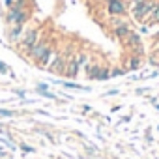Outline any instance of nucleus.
I'll list each match as a JSON object with an SVG mask.
<instances>
[{
	"mask_svg": "<svg viewBox=\"0 0 159 159\" xmlns=\"http://www.w3.org/2000/svg\"><path fill=\"white\" fill-rule=\"evenodd\" d=\"M153 8H155V2H153V0H140V2L133 4L131 13H133V17H135L139 23H144V21L150 17V13L153 11Z\"/></svg>",
	"mask_w": 159,
	"mask_h": 159,
	"instance_id": "1",
	"label": "nucleus"
},
{
	"mask_svg": "<svg viewBox=\"0 0 159 159\" xmlns=\"http://www.w3.org/2000/svg\"><path fill=\"white\" fill-rule=\"evenodd\" d=\"M39 41V32L36 30V28H32V30H26L25 34H23V38H21V49L23 51H30L36 43Z\"/></svg>",
	"mask_w": 159,
	"mask_h": 159,
	"instance_id": "2",
	"label": "nucleus"
},
{
	"mask_svg": "<svg viewBox=\"0 0 159 159\" xmlns=\"http://www.w3.org/2000/svg\"><path fill=\"white\" fill-rule=\"evenodd\" d=\"M6 21H8L10 25H25V21H26V11H25V10H15V8H10Z\"/></svg>",
	"mask_w": 159,
	"mask_h": 159,
	"instance_id": "3",
	"label": "nucleus"
},
{
	"mask_svg": "<svg viewBox=\"0 0 159 159\" xmlns=\"http://www.w3.org/2000/svg\"><path fill=\"white\" fill-rule=\"evenodd\" d=\"M107 11L111 15H118L122 17L125 13V4H124V0H111V2H107Z\"/></svg>",
	"mask_w": 159,
	"mask_h": 159,
	"instance_id": "4",
	"label": "nucleus"
},
{
	"mask_svg": "<svg viewBox=\"0 0 159 159\" xmlns=\"http://www.w3.org/2000/svg\"><path fill=\"white\" fill-rule=\"evenodd\" d=\"M79 69H81V66H79V62H77V58L73 56L69 62H67V66H66V71H64V75L66 77H69V79H75L77 75H79Z\"/></svg>",
	"mask_w": 159,
	"mask_h": 159,
	"instance_id": "5",
	"label": "nucleus"
},
{
	"mask_svg": "<svg viewBox=\"0 0 159 159\" xmlns=\"http://www.w3.org/2000/svg\"><path fill=\"white\" fill-rule=\"evenodd\" d=\"M101 67H103V66H99V64H92V66H90V64H86V75H88L90 79H94V81H98Z\"/></svg>",
	"mask_w": 159,
	"mask_h": 159,
	"instance_id": "6",
	"label": "nucleus"
},
{
	"mask_svg": "<svg viewBox=\"0 0 159 159\" xmlns=\"http://www.w3.org/2000/svg\"><path fill=\"white\" fill-rule=\"evenodd\" d=\"M112 30H114L116 38H120V39H124V38L131 32V28H129V25H127V23H124V25H120V26H114Z\"/></svg>",
	"mask_w": 159,
	"mask_h": 159,
	"instance_id": "7",
	"label": "nucleus"
},
{
	"mask_svg": "<svg viewBox=\"0 0 159 159\" xmlns=\"http://www.w3.org/2000/svg\"><path fill=\"white\" fill-rule=\"evenodd\" d=\"M23 25H13V28L10 30V39L11 41H21V38H23Z\"/></svg>",
	"mask_w": 159,
	"mask_h": 159,
	"instance_id": "8",
	"label": "nucleus"
},
{
	"mask_svg": "<svg viewBox=\"0 0 159 159\" xmlns=\"http://www.w3.org/2000/svg\"><path fill=\"white\" fill-rule=\"evenodd\" d=\"M127 69H129V71H137V69H140V56H137V54H133V56L129 58V64H127Z\"/></svg>",
	"mask_w": 159,
	"mask_h": 159,
	"instance_id": "9",
	"label": "nucleus"
},
{
	"mask_svg": "<svg viewBox=\"0 0 159 159\" xmlns=\"http://www.w3.org/2000/svg\"><path fill=\"white\" fill-rule=\"evenodd\" d=\"M64 88H71V90H81V92H88L90 88L88 86H83V84H77V83H60Z\"/></svg>",
	"mask_w": 159,
	"mask_h": 159,
	"instance_id": "10",
	"label": "nucleus"
},
{
	"mask_svg": "<svg viewBox=\"0 0 159 159\" xmlns=\"http://www.w3.org/2000/svg\"><path fill=\"white\" fill-rule=\"evenodd\" d=\"M111 79V71L107 69V67H101V71H99V77H98V81H109Z\"/></svg>",
	"mask_w": 159,
	"mask_h": 159,
	"instance_id": "11",
	"label": "nucleus"
},
{
	"mask_svg": "<svg viewBox=\"0 0 159 159\" xmlns=\"http://www.w3.org/2000/svg\"><path fill=\"white\" fill-rule=\"evenodd\" d=\"M150 19H152V23H159V2H155V8L150 13Z\"/></svg>",
	"mask_w": 159,
	"mask_h": 159,
	"instance_id": "12",
	"label": "nucleus"
},
{
	"mask_svg": "<svg viewBox=\"0 0 159 159\" xmlns=\"http://www.w3.org/2000/svg\"><path fill=\"white\" fill-rule=\"evenodd\" d=\"M15 116V111H8V109H0V118H11Z\"/></svg>",
	"mask_w": 159,
	"mask_h": 159,
	"instance_id": "13",
	"label": "nucleus"
},
{
	"mask_svg": "<svg viewBox=\"0 0 159 159\" xmlns=\"http://www.w3.org/2000/svg\"><path fill=\"white\" fill-rule=\"evenodd\" d=\"M127 69H124V67H114L112 71H111V77H120V75H124Z\"/></svg>",
	"mask_w": 159,
	"mask_h": 159,
	"instance_id": "14",
	"label": "nucleus"
},
{
	"mask_svg": "<svg viewBox=\"0 0 159 159\" xmlns=\"http://www.w3.org/2000/svg\"><path fill=\"white\" fill-rule=\"evenodd\" d=\"M39 96H43V98H49V99H56V96H54V94H51L49 90H45V92H39Z\"/></svg>",
	"mask_w": 159,
	"mask_h": 159,
	"instance_id": "15",
	"label": "nucleus"
},
{
	"mask_svg": "<svg viewBox=\"0 0 159 159\" xmlns=\"http://www.w3.org/2000/svg\"><path fill=\"white\" fill-rule=\"evenodd\" d=\"M21 150H23V152H26V153H34V148H32V146H28V144H21Z\"/></svg>",
	"mask_w": 159,
	"mask_h": 159,
	"instance_id": "16",
	"label": "nucleus"
},
{
	"mask_svg": "<svg viewBox=\"0 0 159 159\" xmlns=\"http://www.w3.org/2000/svg\"><path fill=\"white\" fill-rule=\"evenodd\" d=\"M0 73H8V66L4 62H0Z\"/></svg>",
	"mask_w": 159,
	"mask_h": 159,
	"instance_id": "17",
	"label": "nucleus"
},
{
	"mask_svg": "<svg viewBox=\"0 0 159 159\" xmlns=\"http://www.w3.org/2000/svg\"><path fill=\"white\" fill-rule=\"evenodd\" d=\"M116 94H120V90H116V88H112V90L107 92V96H116Z\"/></svg>",
	"mask_w": 159,
	"mask_h": 159,
	"instance_id": "18",
	"label": "nucleus"
},
{
	"mask_svg": "<svg viewBox=\"0 0 159 159\" xmlns=\"http://www.w3.org/2000/svg\"><path fill=\"white\" fill-rule=\"evenodd\" d=\"M15 94H17L19 98H25V90H15Z\"/></svg>",
	"mask_w": 159,
	"mask_h": 159,
	"instance_id": "19",
	"label": "nucleus"
},
{
	"mask_svg": "<svg viewBox=\"0 0 159 159\" xmlns=\"http://www.w3.org/2000/svg\"><path fill=\"white\" fill-rule=\"evenodd\" d=\"M129 120H131V116H129V114H127V116H124V118H122V120H120V122H129Z\"/></svg>",
	"mask_w": 159,
	"mask_h": 159,
	"instance_id": "20",
	"label": "nucleus"
},
{
	"mask_svg": "<svg viewBox=\"0 0 159 159\" xmlns=\"http://www.w3.org/2000/svg\"><path fill=\"white\" fill-rule=\"evenodd\" d=\"M6 6H8V8H11V6H13V0H6Z\"/></svg>",
	"mask_w": 159,
	"mask_h": 159,
	"instance_id": "21",
	"label": "nucleus"
},
{
	"mask_svg": "<svg viewBox=\"0 0 159 159\" xmlns=\"http://www.w3.org/2000/svg\"><path fill=\"white\" fill-rule=\"evenodd\" d=\"M137 2H140V0H131V6H133V4H137Z\"/></svg>",
	"mask_w": 159,
	"mask_h": 159,
	"instance_id": "22",
	"label": "nucleus"
},
{
	"mask_svg": "<svg viewBox=\"0 0 159 159\" xmlns=\"http://www.w3.org/2000/svg\"><path fill=\"white\" fill-rule=\"evenodd\" d=\"M155 109H157V111H159V103H155Z\"/></svg>",
	"mask_w": 159,
	"mask_h": 159,
	"instance_id": "23",
	"label": "nucleus"
},
{
	"mask_svg": "<svg viewBox=\"0 0 159 159\" xmlns=\"http://www.w3.org/2000/svg\"><path fill=\"white\" fill-rule=\"evenodd\" d=\"M105 2H111V0H105Z\"/></svg>",
	"mask_w": 159,
	"mask_h": 159,
	"instance_id": "24",
	"label": "nucleus"
},
{
	"mask_svg": "<svg viewBox=\"0 0 159 159\" xmlns=\"http://www.w3.org/2000/svg\"><path fill=\"white\" fill-rule=\"evenodd\" d=\"M157 38H159V32H157Z\"/></svg>",
	"mask_w": 159,
	"mask_h": 159,
	"instance_id": "25",
	"label": "nucleus"
},
{
	"mask_svg": "<svg viewBox=\"0 0 159 159\" xmlns=\"http://www.w3.org/2000/svg\"><path fill=\"white\" fill-rule=\"evenodd\" d=\"M157 129H159V125H157Z\"/></svg>",
	"mask_w": 159,
	"mask_h": 159,
	"instance_id": "26",
	"label": "nucleus"
}]
</instances>
